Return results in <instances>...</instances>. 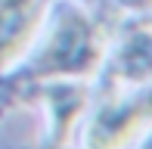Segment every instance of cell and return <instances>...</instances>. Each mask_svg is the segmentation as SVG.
<instances>
[{
    "label": "cell",
    "instance_id": "5b68a950",
    "mask_svg": "<svg viewBox=\"0 0 152 149\" xmlns=\"http://www.w3.org/2000/svg\"><path fill=\"white\" fill-rule=\"evenodd\" d=\"M53 112H56V134H53V149H59L68 137V127L75 124L78 112L87 103V90L84 87H53L50 93Z\"/></svg>",
    "mask_w": 152,
    "mask_h": 149
},
{
    "label": "cell",
    "instance_id": "52a82bcc",
    "mask_svg": "<svg viewBox=\"0 0 152 149\" xmlns=\"http://www.w3.org/2000/svg\"><path fill=\"white\" fill-rule=\"evenodd\" d=\"M143 149H152V140H149V143H146V146H143Z\"/></svg>",
    "mask_w": 152,
    "mask_h": 149
},
{
    "label": "cell",
    "instance_id": "277c9868",
    "mask_svg": "<svg viewBox=\"0 0 152 149\" xmlns=\"http://www.w3.org/2000/svg\"><path fill=\"white\" fill-rule=\"evenodd\" d=\"M115 78L121 81H149L152 78V22H143L124 37L115 56Z\"/></svg>",
    "mask_w": 152,
    "mask_h": 149
},
{
    "label": "cell",
    "instance_id": "7a4b0ae2",
    "mask_svg": "<svg viewBox=\"0 0 152 149\" xmlns=\"http://www.w3.org/2000/svg\"><path fill=\"white\" fill-rule=\"evenodd\" d=\"M152 124V90L134 99L106 103L87 127V149H121Z\"/></svg>",
    "mask_w": 152,
    "mask_h": 149
},
{
    "label": "cell",
    "instance_id": "3957f363",
    "mask_svg": "<svg viewBox=\"0 0 152 149\" xmlns=\"http://www.w3.org/2000/svg\"><path fill=\"white\" fill-rule=\"evenodd\" d=\"M44 0H0V65L12 59L40 25Z\"/></svg>",
    "mask_w": 152,
    "mask_h": 149
},
{
    "label": "cell",
    "instance_id": "6da1fadb",
    "mask_svg": "<svg viewBox=\"0 0 152 149\" xmlns=\"http://www.w3.org/2000/svg\"><path fill=\"white\" fill-rule=\"evenodd\" d=\"M102 62V31L81 12H65L53 31L47 50L25 78H59V74H93Z\"/></svg>",
    "mask_w": 152,
    "mask_h": 149
},
{
    "label": "cell",
    "instance_id": "8992f818",
    "mask_svg": "<svg viewBox=\"0 0 152 149\" xmlns=\"http://www.w3.org/2000/svg\"><path fill=\"white\" fill-rule=\"evenodd\" d=\"M121 6H127V9H152V0H118Z\"/></svg>",
    "mask_w": 152,
    "mask_h": 149
}]
</instances>
